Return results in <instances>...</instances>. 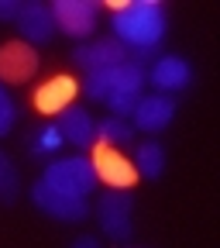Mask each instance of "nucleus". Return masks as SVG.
I'll return each instance as SVG.
<instances>
[{
	"label": "nucleus",
	"mask_w": 220,
	"mask_h": 248,
	"mask_svg": "<svg viewBox=\"0 0 220 248\" xmlns=\"http://www.w3.org/2000/svg\"><path fill=\"white\" fill-rule=\"evenodd\" d=\"M14 124H17V100H14V93L0 83V138L11 135Z\"/></svg>",
	"instance_id": "19"
},
{
	"label": "nucleus",
	"mask_w": 220,
	"mask_h": 248,
	"mask_svg": "<svg viewBox=\"0 0 220 248\" xmlns=\"http://www.w3.org/2000/svg\"><path fill=\"white\" fill-rule=\"evenodd\" d=\"M176 97H165V93H145V97L138 100V107L131 110V124L134 131H145V135H162L169 124L176 121Z\"/></svg>",
	"instance_id": "8"
},
{
	"label": "nucleus",
	"mask_w": 220,
	"mask_h": 248,
	"mask_svg": "<svg viewBox=\"0 0 220 248\" xmlns=\"http://www.w3.org/2000/svg\"><path fill=\"white\" fill-rule=\"evenodd\" d=\"M17 35L24 45H48L55 38V21H52V11L48 4H38V0H28V4H21L17 11Z\"/></svg>",
	"instance_id": "13"
},
{
	"label": "nucleus",
	"mask_w": 220,
	"mask_h": 248,
	"mask_svg": "<svg viewBox=\"0 0 220 248\" xmlns=\"http://www.w3.org/2000/svg\"><path fill=\"white\" fill-rule=\"evenodd\" d=\"M190 83H193V66L176 52L155 55V62L145 69V86H151L155 93H165V97L182 93Z\"/></svg>",
	"instance_id": "7"
},
{
	"label": "nucleus",
	"mask_w": 220,
	"mask_h": 248,
	"mask_svg": "<svg viewBox=\"0 0 220 248\" xmlns=\"http://www.w3.org/2000/svg\"><path fill=\"white\" fill-rule=\"evenodd\" d=\"M89 159H93V169H97V179L107 186V190H131L138 183V172H134L131 159L124 152H117V148L97 145L89 152Z\"/></svg>",
	"instance_id": "9"
},
{
	"label": "nucleus",
	"mask_w": 220,
	"mask_h": 248,
	"mask_svg": "<svg viewBox=\"0 0 220 248\" xmlns=\"http://www.w3.org/2000/svg\"><path fill=\"white\" fill-rule=\"evenodd\" d=\"M17 11H21V0H0V21H17Z\"/></svg>",
	"instance_id": "20"
},
{
	"label": "nucleus",
	"mask_w": 220,
	"mask_h": 248,
	"mask_svg": "<svg viewBox=\"0 0 220 248\" xmlns=\"http://www.w3.org/2000/svg\"><path fill=\"white\" fill-rule=\"evenodd\" d=\"M131 55L124 52V45L110 35L103 38H89V42H79L73 48V62L86 73H97V69H110V66H120V62H128Z\"/></svg>",
	"instance_id": "10"
},
{
	"label": "nucleus",
	"mask_w": 220,
	"mask_h": 248,
	"mask_svg": "<svg viewBox=\"0 0 220 248\" xmlns=\"http://www.w3.org/2000/svg\"><path fill=\"white\" fill-rule=\"evenodd\" d=\"M134 124L128 121V117H114V114H107L103 121H97V145H103V148H124V145H134Z\"/></svg>",
	"instance_id": "17"
},
{
	"label": "nucleus",
	"mask_w": 220,
	"mask_h": 248,
	"mask_svg": "<svg viewBox=\"0 0 220 248\" xmlns=\"http://www.w3.org/2000/svg\"><path fill=\"white\" fill-rule=\"evenodd\" d=\"M48 186H55V190L62 193H73V197H93V190L100 186L97 179V169H93V159L89 152H76V155H55V159H48L42 166V176Z\"/></svg>",
	"instance_id": "2"
},
{
	"label": "nucleus",
	"mask_w": 220,
	"mask_h": 248,
	"mask_svg": "<svg viewBox=\"0 0 220 248\" xmlns=\"http://www.w3.org/2000/svg\"><path fill=\"white\" fill-rule=\"evenodd\" d=\"M24 148H28L31 159L48 162V159H55V155L66 148V141H62V131H59V124H55V121H42V124H35V128L28 131Z\"/></svg>",
	"instance_id": "15"
},
{
	"label": "nucleus",
	"mask_w": 220,
	"mask_h": 248,
	"mask_svg": "<svg viewBox=\"0 0 220 248\" xmlns=\"http://www.w3.org/2000/svg\"><path fill=\"white\" fill-rule=\"evenodd\" d=\"M145 97V66L138 59H128L120 66L110 69V93H107V107L114 117H131L138 100Z\"/></svg>",
	"instance_id": "4"
},
{
	"label": "nucleus",
	"mask_w": 220,
	"mask_h": 248,
	"mask_svg": "<svg viewBox=\"0 0 220 248\" xmlns=\"http://www.w3.org/2000/svg\"><path fill=\"white\" fill-rule=\"evenodd\" d=\"M128 248H134V245H128Z\"/></svg>",
	"instance_id": "22"
},
{
	"label": "nucleus",
	"mask_w": 220,
	"mask_h": 248,
	"mask_svg": "<svg viewBox=\"0 0 220 248\" xmlns=\"http://www.w3.org/2000/svg\"><path fill=\"white\" fill-rule=\"evenodd\" d=\"M38 66H42L38 52L31 45H24L21 38L0 45V83H4V86L7 83H28L31 76L38 73Z\"/></svg>",
	"instance_id": "12"
},
{
	"label": "nucleus",
	"mask_w": 220,
	"mask_h": 248,
	"mask_svg": "<svg viewBox=\"0 0 220 248\" xmlns=\"http://www.w3.org/2000/svg\"><path fill=\"white\" fill-rule=\"evenodd\" d=\"M31 203H35L45 217L52 221H62V224H79L89 217V200L86 197H73V193H62L55 186H48L45 179H35L31 186Z\"/></svg>",
	"instance_id": "6"
},
{
	"label": "nucleus",
	"mask_w": 220,
	"mask_h": 248,
	"mask_svg": "<svg viewBox=\"0 0 220 248\" xmlns=\"http://www.w3.org/2000/svg\"><path fill=\"white\" fill-rule=\"evenodd\" d=\"M21 197V172H17V162L0 148V203L11 207L14 200Z\"/></svg>",
	"instance_id": "18"
},
{
	"label": "nucleus",
	"mask_w": 220,
	"mask_h": 248,
	"mask_svg": "<svg viewBox=\"0 0 220 248\" xmlns=\"http://www.w3.org/2000/svg\"><path fill=\"white\" fill-rule=\"evenodd\" d=\"M165 162H169V155H165V145L159 138H145V141H134V172L141 179H162L165 172Z\"/></svg>",
	"instance_id": "16"
},
{
	"label": "nucleus",
	"mask_w": 220,
	"mask_h": 248,
	"mask_svg": "<svg viewBox=\"0 0 220 248\" xmlns=\"http://www.w3.org/2000/svg\"><path fill=\"white\" fill-rule=\"evenodd\" d=\"M55 31L69 35L76 42H89L100 24V4L97 0H52L48 4Z\"/></svg>",
	"instance_id": "5"
},
{
	"label": "nucleus",
	"mask_w": 220,
	"mask_h": 248,
	"mask_svg": "<svg viewBox=\"0 0 220 248\" xmlns=\"http://www.w3.org/2000/svg\"><path fill=\"white\" fill-rule=\"evenodd\" d=\"M76 93H79V83H76V76H52V79H45L38 90H35V97H31V104H35V110L38 114H62L66 107H73L76 104Z\"/></svg>",
	"instance_id": "14"
},
{
	"label": "nucleus",
	"mask_w": 220,
	"mask_h": 248,
	"mask_svg": "<svg viewBox=\"0 0 220 248\" xmlns=\"http://www.w3.org/2000/svg\"><path fill=\"white\" fill-rule=\"evenodd\" d=\"M93 214H97V224L110 241H131L134 234V197L128 190H103L93 203Z\"/></svg>",
	"instance_id": "3"
},
{
	"label": "nucleus",
	"mask_w": 220,
	"mask_h": 248,
	"mask_svg": "<svg viewBox=\"0 0 220 248\" xmlns=\"http://www.w3.org/2000/svg\"><path fill=\"white\" fill-rule=\"evenodd\" d=\"M69 248H103V245H100V238H93V234H79Z\"/></svg>",
	"instance_id": "21"
},
{
	"label": "nucleus",
	"mask_w": 220,
	"mask_h": 248,
	"mask_svg": "<svg viewBox=\"0 0 220 248\" xmlns=\"http://www.w3.org/2000/svg\"><path fill=\"white\" fill-rule=\"evenodd\" d=\"M55 124H59L62 141H66V145H73L79 152L97 148V117L89 114V107L73 104V107H66V110L55 117Z\"/></svg>",
	"instance_id": "11"
},
{
	"label": "nucleus",
	"mask_w": 220,
	"mask_h": 248,
	"mask_svg": "<svg viewBox=\"0 0 220 248\" xmlns=\"http://www.w3.org/2000/svg\"><path fill=\"white\" fill-rule=\"evenodd\" d=\"M110 31L128 55H155L169 35V11L162 0H114Z\"/></svg>",
	"instance_id": "1"
}]
</instances>
